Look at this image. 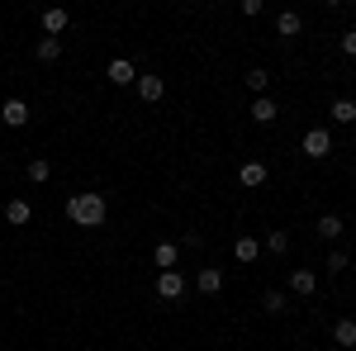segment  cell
Wrapping results in <instances>:
<instances>
[{
    "mask_svg": "<svg viewBox=\"0 0 356 351\" xmlns=\"http://www.w3.org/2000/svg\"><path fill=\"white\" fill-rule=\"evenodd\" d=\"M110 214V204H105V195L100 190H81V195H72L67 199V218L76 223V228H100Z\"/></svg>",
    "mask_w": 356,
    "mask_h": 351,
    "instance_id": "1",
    "label": "cell"
},
{
    "mask_svg": "<svg viewBox=\"0 0 356 351\" xmlns=\"http://www.w3.org/2000/svg\"><path fill=\"white\" fill-rule=\"evenodd\" d=\"M328 152H332V133H328V129H309V133H304V157L323 162Z\"/></svg>",
    "mask_w": 356,
    "mask_h": 351,
    "instance_id": "2",
    "label": "cell"
},
{
    "mask_svg": "<svg viewBox=\"0 0 356 351\" xmlns=\"http://www.w3.org/2000/svg\"><path fill=\"white\" fill-rule=\"evenodd\" d=\"M157 295L162 299H181L186 295V275H181V270H162V275H157Z\"/></svg>",
    "mask_w": 356,
    "mask_h": 351,
    "instance_id": "3",
    "label": "cell"
},
{
    "mask_svg": "<svg viewBox=\"0 0 356 351\" xmlns=\"http://www.w3.org/2000/svg\"><path fill=\"white\" fill-rule=\"evenodd\" d=\"M38 19H43V33H48V38H57V33H62V28L72 24V15H67V10H62V5H53V10H43V15H38Z\"/></svg>",
    "mask_w": 356,
    "mask_h": 351,
    "instance_id": "4",
    "label": "cell"
},
{
    "mask_svg": "<svg viewBox=\"0 0 356 351\" xmlns=\"http://www.w3.org/2000/svg\"><path fill=\"white\" fill-rule=\"evenodd\" d=\"M0 119H5L10 129H24L29 124V105L24 100H5V105H0Z\"/></svg>",
    "mask_w": 356,
    "mask_h": 351,
    "instance_id": "5",
    "label": "cell"
},
{
    "mask_svg": "<svg viewBox=\"0 0 356 351\" xmlns=\"http://www.w3.org/2000/svg\"><path fill=\"white\" fill-rule=\"evenodd\" d=\"M134 85H138V95H143L147 105H157V100L166 95V81H162V76H138Z\"/></svg>",
    "mask_w": 356,
    "mask_h": 351,
    "instance_id": "6",
    "label": "cell"
},
{
    "mask_svg": "<svg viewBox=\"0 0 356 351\" xmlns=\"http://www.w3.org/2000/svg\"><path fill=\"white\" fill-rule=\"evenodd\" d=\"M195 285H200V295H219V290H223V270L219 266H204L200 275H195Z\"/></svg>",
    "mask_w": 356,
    "mask_h": 351,
    "instance_id": "7",
    "label": "cell"
},
{
    "mask_svg": "<svg viewBox=\"0 0 356 351\" xmlns=\"http://www.w3.org/2000/svg\"><path fill=\"white\" fill-rule=\"evenodd\" d=\"M110 81L114 85H134L138 81V72H134V62H129V57H114V62H110Z\"/></svg>",
    "mask_w": 356,
    "mask_h": 351,
    "instance_id": "8",
    "label": "cell"
},
{
    "mask_svg": "<svg viewBox=\"0 0 356 351\" xmlns=\"http://www.w3.org/2000/svg\"><path fill=\"white\" fill-rule=\"evenodd\" d=\"M29 218H33L29 199H10V204H5V223H10V228H24Z\"/></svg>",
    "mask_w": 356,
    "mask_h": 351,
    "instance_id": "9",
    "label": "cell"
},
{
    "mask_svg": "<svg viewBox=\"0 0 356 351\" xmlns=\"http://www.w3.org/2000/svg\"><path fill=\"white\" fill-rule=\"evenodd\" d=\"M290 290L309 299L314 290H318V275H314V270H295V275H290Z\"/></svg>",
    "mask_w": 356,
    "mask_h": 351,
    "instance_id": "10",
    "label": "cell"
},
{
    "mask_svg": "<svg viewBox=\"0 0 356 351\" xmlns=\"http://www.w3.org/2000/svg\"><path fill=\"white\" fill-rule=\"evenodd\" d=\"M238 181H243L247 190H257V186H266V166L261 162H247L243 171H238Z\"/></svg>",
    "mask_w": 356,
    "mask_h": 351,
    "instance_id": "11",
    "label": "cell"
},
{
    "mask_svg": "<svg viewBox=\"0 0 356 351\" xmlns=\"http://www.w3.org/2000/svg\"><path fill=\"white\" fill-rule=\"evenodd\" d=\"M300 28H304V19H300V15H295V10H285V15L275 19V33H280V38H295Z\"/></svg>",
    "mask_w": 356,
    "mask_h": 351,
    "instance_id": "12",
    "label": "cell"
},
{
    "mask_svg": "<svg viewBox=\"0 0 356 351\" xmlns=\"http://www.w3.org/2000/svg\"><path fill=\"white\" fill-rule=\"evenodd\" d=\"M252 119H257V124H271L275 119V100L271 95H257V100H252Z\"/></svg>",
    "mask_w": 356,
    "mask_h": 351,
    "instance_id": "13",
    "label": "cell"
},
{
    "mask_svg": "<svg viewBox=\"0 0 356 351\" xmlns=\"http://www.w3.org/2000/svg\"><path fill=\"white\" fill-rule=\"evenodd\" d=\"M332 342H342V347H356V323H352V318H337V323H332Z\"/></svg>",
    "mask_w": 356,
    "mask_h": 351,
    "instance_id": "14",
    "label": "cell"
},
{
    "mask_svg": "<svg viewBox=\"0 0 356 351\" xmlns=\"http://www.w3.org/2000/svg\"><path fill=\"white\" fill-rule=\"evenodd\" d=\"M233 256H238V261H257V256H261V243H257V238H238V243H233Z\"/></svg>",
    "mask_w": 356,
    "mask_h": 351,
    "instance_id": "15",
    "label": "cell"
},
{
    "mask_svg": "<svg viewBox=\"0 0 356 351\" xmlns=\"http://www.w3.org/2000/svg\"><path fill=\"white\" fill-rule=\"evenodd\" d=\"M176 256H181L176 243H157V252H152V261H157L162 270H176Z\"/></svg>",
    "mask_w": 356,
    "mask_h": 351,
    "instance_id": "16",
    "label": "cell"
},
{
    "mask_svg": "<svg viewBox=\"0 0 356 351\" xmlns=\"http://www.w3.org/2000/svg\"><path fill=\"white\" fill-rule=\"evenodd\" d=\"M318 238H328V243H332V238H342V218L323 214V218H318Z\"/></svg>",
    "mask_w": 356,
    "mask_h": 351,
    "instance_id": "17",
    "label": "cell"
},
{
    "mask_svg": "<svg viewBox=\"0 0 356 351\" xmlns=\"http://www.w3.org/2000/svg\"><path fill=\"white\" fill-rule=\"evenodd\" d=\"M332 119L337 124H356V100H332Z\"/></svg>",
    "mask_w": 356,
    "mask_h": 351,
    "instance_id": "18",
    "label": "cell"
},
{
    "mask_svg": "<svg viewBox=\"0 0 356 351\" xmlns=\"http://www.w3.org/2000/svg\"><path fill=\"white\" fill-rule=\"evenodd\" d=\"M48 176H53V162H43V157H33V162H29V181H33V186H43Z\"/></svg>",
    "mask_w": 356,
    "mask_h": 351,
    "instance_id": "19",
    "label": "cell"
},
{
    "mask_svg": "<svg viewBox=\"0 0 356 351\" xmlns=\"http://www.w3.org/2000/svg\"><path fill=\"white\" fill-rule=\"evenodd\" d=\"M266 252L285 256V252H290V233H280V228H275V233H266Z\"/></svg>",
    "mask_w": 356,
    "mask_h": 351,
    "instance_id": "20",
    "label": "cell"
},
{
    "mask_svg": "<svg viewBox=\"0 0 356 351\" xmlns=\"http://www.w3.org/2000/svg\"><path fill=\"white\" fill-rule=\"evenodd\" d=\"M62 57V43L57 38H38V62H57Z\"/></svg>",
    "mask_w": 356,
    "mask_h": 351,
    "instance_id": "21",
    "label": "cell"
},
{
    "mask_svg": "<svg viewBox=\"0 0 356 351\" xmlns=\"http://www.w3.org/2000/svg\"><path fill=\"white\" fill-rule=\"evenodd\" d=\"M247 85H252L257 95H266V85H271V76H266L261 67H252V72H247Z\"/></svg>",
    "mask_w": 356,
    "mask_h": 351,
    "instance_id": "22",
    "label": "cell"
},
{
    "mask_svg": "<svg viewBox=\"0 0 356 351\" xmlns=\"http://www.w3.org/2000/svg\"><path fill=\"white\" fill-rule=\"evenodd\" d=\"M347 266H352V261H347V252H332V256H328V270H332V275H342Z\"/></svg>",
    "mask_w": 356,
    "mask_h": 351,
    "instance_id": "23",
    "label": "cell"
},
{
    "mask_svg": "<svg viewBox=\"0 0 356 351\" xmlns=\"http://www.w3.org/2000/svg\"><path fill=\"white\" fill-rule=\"evenodd\" d=\"M280 309H285V295L271 290V295H266V313H280Z\"/></svg>",
    "mask_w": 356,
    "mask_h": 351,
    "instance_id": "24",
    "label": "cell"
},
{
    "mask_svg": "<svg viewBox=\"0 0 356 351\" xmlns=\"http://www.w3.org/2000/svg\"><path fill=\"white\" fill-rule=\"evenodd\" d=\"M342 53H352V57H356V28H352V33H342Z\"/></svg>",
    "mask_w": 356,
    "mask_h": 351,
    "instance_id": "25",
    "label": "cell"
},
{
    "mask_svg": "<svg viewBox=\"0 0 356 351\" xmlns=\"http://www.w3.org/2000/svg\"><path fill=\"white\" fill-rule=\"evenodd\" d=\"M352 309H356V299H352Z\"/></svg>",
    "mask_w": 356,
    "mask_h": 351,
    "instance_id": "26",
    "label": "cell"
}]
</instances>
